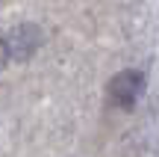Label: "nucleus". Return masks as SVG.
Instances as JSON below:
<instances>
[{"label":"nucleus","instance_id":"2","mask_svg":"<svg viewBox=\"0 0 159 157\" xmlns=\"http://www.w3.org/2000/svg\"><path fill=\"white\" fill-rule=\"evenodd\" d=\"M6 39H9L12 59H15V62H27L41 47L44 33H41V27H35V24H18V27H12L9 33H6Z\"/></svg>","mask_w":159,"mask_h":157},{"label":"nucleus","instance_id":"1","mask_svg":"<svg viewBox=\"0 0 159 157\" xmlns=\"http://www.w3.org/2000/svg\"><path fill=\"white\" fill-rule=\"evenodd\" d=\"M144 83H148V80H144V74H142L139 68H124V71H118V74L109 80V98H112V104L121 107V110H130V107L142 98Z\"/></svg>","mask_w":159,"mask_h":157},{"label":"nucleus","instance_id":"3","mask_svg":"<svg viewBox=\"0 0 159 157\" xmlns=\"http://www.w3.org/2000/svg\"><path fill=\"white\" fill-rule=\"evenodd\" d=\"M12 53H9V39H6V33H0V71L9 65Z\"/></svg>","mask_w":159,"mask_h":157}]
</instances>
